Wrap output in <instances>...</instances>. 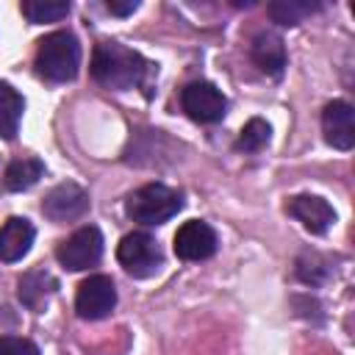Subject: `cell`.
Returning a JSON list of instances; mask_svg holds the SVG:
<instances>
[{"instance_id":"cell-19","label":"cell","mask_w":355,"mask_h":355,"mask_svg":"<svg viewBox=\"0 0 355 355\" xmlns=\"http://www.w3.org/2000/svg\"><path fill=\"white\" fill-rule=\"evenodd\" d=\"M269 133H272L269 125L261 116H252L241 128V133L236 139V150H241V153H258V150H263L269 144Z\"/></svg>"},{"instance_id":"cell-4","label":"cell","mask_w":355,"mask_h":355,"mask_svg":"<svg viewBox=\"0 0 355 355\" xmlns=\"http://www.w3.org/2000/svg\"><path fill=\"white\" fill-rule=\"evenodd\" d=\"M116 261L122 263V269L130 277H153L161 263H164V252L158 247V241L150 233H128L119 247H116Z\"/></svg>"},{"instance_id":"cell-3","label":"cell","mask_w":355,"mask_h":355,"mask_svg":"<svg viewBox=\"0 0 355 355\" xmlns=\"http://www.w3.org/2000/svg\"><path fill=\"white\" fill-rule=\"evenodd\" d=\"M180 208H183L180 191H175L164 183H147V186L136 189L125 202V214L139 225H164Z\"/></svg>"},{"instance_id":"cell-14","label":"cell","mask_w":355,"mask_h":355,"mask_svg":"<svg viewBox=\"0 0 355 355\" xmlns=\"http://www.w3.org/2000/svg\"><path fill=\"white\" fill-rule=\"evenodd\" d=\"M55 288H58V283H55V277L47 269H31V272H25L19 277L17 294H19V300H22L25 308H31V311L39 313L50 302V297L55 294Z\"/></svg>"},{"instance_id":"cell-10","label":"cell","mask_w":355,"mask_h":355,"mask_svg":"<svg viewBox=\"0 0 355 355\" xmlns=\"http://www.w3.org/2000/svg\"><path fill=\"white\" fill-rule=\"evenodd\" d=\"M288 216H294L297 222H302V227L313 236H322L330 230V225L336 222V211L324 197L316 194H294L286 202Z\"/></svg>"},{"instance_id":"cell-11","label":"cell","mask_w":355,"mask_h":355,"mask_svg":"<svg viewBox=\"0 0 355 355\" xmlns=\"http://www.w3.org/2000/svg\"><path fill=\"white\" fill-rule=\"evenodd\" d=\"M324 141L336 150H352L355 144V111L347 100H333L322 111Z\"/></svg>"},{"instance_id":"cell-20","label":"cell","mask_w":355,"mask_h":355,"mask_svg":"<svg viewBox=\"0 0 355 355\" xmlns=\"http://www.w3.org/2000/svg\"><path fill=\"white\" fill-rule=\"evenodd\" d=\"M322 266H327L322 255H316V252H305V255L297 261V277H300L302 283L319 286V283L330 275V269H322Z\"/></svg>"},{"instance_id":"cell-5","label":"cell","mask_w":355,"mask_h":355,"mask_svg":"<svg viewBox=\"0 0 355 355\" xmlns=\"http://www.w3.org/2000/svg\"><path fill=\"white\" fill-rule=\"evenodd\" d=\"M55 258L69 272H83V269L94 266L103 258V233L94 225L78 227L72 236H67L55 247Z\"/></svg>"},{"instance_id":"cell-12","label":"cell","mask_w":355,"mask_h":355,"mask_svg":"<svg viewBox=\"0 0 355 355\" xmlns=\"http://www.w3.org/2000/svg\"><path fill=\"white\" fill-rule=\"evenodd\" d=\"M250 58L252 64L263 72V75H272V78H280L283 69H286V44L277 33L272 31H261L252 44H250Z\"/></svg>"},{"instance_id":"cell-17","label":"cell","mask_w":355,"mask_h":355,"mask_svg":"<svg viewBox=\"0 0 355 355\" xmlns=\"http://www.w3.org/2000/svg\"><path fill=\"white\" fill-rule=\"evenodd\" d=\"M319 11H322V3H308V0H275L266 6L269 19L277 25H300L302 19Z\"/></svg>"},{"instance_id":"cell-2","label":"cell","mask_w":355,"mask_h":355,"mask_svg":"<svg viewBox=\"0 0 355 355\" xmlns=\"http://www.w3.org/2000/svg\"><path fill=\"white\" fill-rule=\"evenodd\" d=\"M33 67L39 78L50 83H67L78 75L80 67V44L72 31H53L44 39H39Z\"/></svg>"},{"instance_id":"cell-22","label":"cell","mask_w":355,"mask_h":355,"mask_svg":"<svg viewBox=\"0 0 355 355\" xmlns=\"http://www.w3.org/2000/svg\"><path fill=\"white\" fill-rule=\"evenodd\" d=\"M139 8V3L136 0H108L105 3V11H111V14H116V17H128V14H133Z\"/></svg>"},{"instance_id":"cell-21","label":"cell","mask_w":355,"mask_h":355,"mask_svg":"<svg viewBox=\"0 0 355 355\" xmlns=\"http://www.w3.org/2000/svg\"><path fill=\"white\" fill-rule=\"evenodd\" d=\"M0 355H39V347L31 338L0 336Z\"/></svg>"},{"instance_id":"cell-1","label":"cell","mask_w":355,"mask_h":355,"mask_svg":"<svg viewBox=\"0 0 355 355\" xmlns=\"http://www.w3.org/2000/svg\"><path fill=\"white\" fill-rule=\"evenodd\" d=\"M92 78L114 92H125L133 86H141L150 75V61H144L136 50L119 44V42H100L92 53Z\"/></svg>"},{"instance_id":"cell-9","label":"cell","mask_w":355,"mask_h":355,"mask_svg":"<svg viewBox=\"0 0 355 355\" xmlns=\"http://www.w3.org/2000/svg\"><path fill=\"white\" fill-rule=\"evenodd\" d=\"M172 247L183 261H205L216 252V230L202 219H189L178 227Z\"/></svg>"},{"instance_id":"cell-16","label":"cell","mask_w":355,"mask_h":355,"mask_svg":"<svg viewBox=\"0 0 355 355\" xmlns=\"http://www.w3.org/2000/svg\"><path fill=\"white\" fill-rule=\"evenodd\" d=\"M42 175H44V164L39 158H17L6 166L3 183L8 191H25V189L36 186Z\"/></svg>"},{"instance_id":"cell-15","label":"cell","mask_w":355,"mask_h":355,"mask_svg":"<svg viewBox=\"0 0 355 355\" xmlns=\"http://www.w3.org/2000/svg\"><path fill=\"white\" fill-rule=\"evenodd\" d=\"M22 111H25L22 94H19L11 83H3V80H0V139L11 141V139L17 136Z\"/></svg>"},{"instance_id":"cell-18","label":"cell","mask_w":355,"mask_h":355,"mask_svg":"<svg viewBox=\"0 0 355 355\" xmlns=\"http://www.w3.org/2000/svg\"><path fill=\"white\" fill-rule=\"evenodd\" d=\"M22 17L33 25L39 22H58L69 14V3H58V0H25L19 6Z\"/></svg>"},{"instance_id":"cell-13","label":"cell","mask_w":355,"mask_h":355,"mask_svg":"<svg viewBox=\"0 0 355 355\" xmlns=\"http://www.w3.org/2000/svg\"><path fill=\"white\" fill-rule=\"evenodd\" d=\"M33 225L22 216H11L3 222L0 227V261L3 263H14V261H22L33 244Z\"/></svg>"},{"instance_id":"cell-8","label":"cell","mask_w":355,"mask_h":355,"mask_svg":"<svg viewBox=\"0 0 355 355\" xmlns=\"http://www.w3.org/2000/svg\"><path fill=\"white\" fill-rule=\"evenodd\" d=\"M86 211H89V194L83 186H78L72 180L58 183L42 200V214L50 222H72V219L83 216Z\"/></svg>"},{"instance_id":"cell-7","label":"cell","mask_w":355,"mask_h":355,"mask_svg":"<svg viewBox=\"0 0 355 355\" xmlns=\"http://www.w3.org/2000/svg\"><path fill=\"white\" fill-rule=\"evenodd\" d=\"M116 305V288L108 275H89L75 294V311L80 319H103Z\"/></svg>"},{"instance_id":"cell-6","label":"cell","mask_w":355,"mask_h":355,"mask_svg":"<svg viewBox=\"0 0 355 355\" xmlns=\"http://www.w3.org/2000/svg\"><path fill=\"white\" fill-rule=\"evenodd\" d=\"M180 108L200 125H214L227 111V97L208 80H194L180 92Z\"/></svg>"}]
</instances>
